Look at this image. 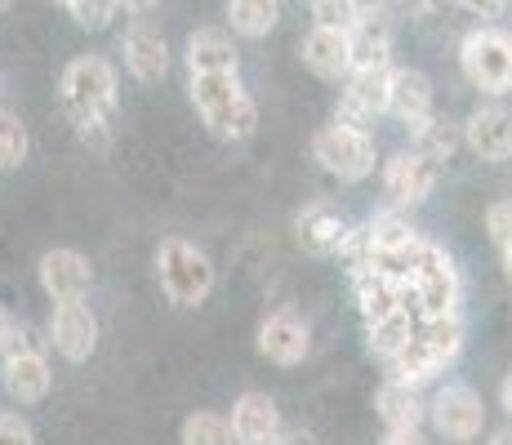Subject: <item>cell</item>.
Returning <instances> with one entry per match:
<instances>
[{
  "instance_id": "cell-1",
  "label": "cell",
  "mask_w": 512,
  "mask_h": 445,
  "mask_svg": "<svg viewBox=\"0 0 512 445\" xmlns=\"http://www.w3.org/2000/svg\"><path fill=\"white\" fill-rule=\"evenodd\" d=\"M116 94H121V76L107 58L81 54L63 67V81H58V98H63L67 121L76 125V134L85 143H103L107 125L116 116Z\"/></svg>"
},
{
  "instance_id": "cell-2",
  "label": "cell",
  "mask_w": 512,
  "mask_h": 445,
  "mask_svg": "<svg viewBox=\"0 0 512 445\" xmlns=\"http://www.w3.org/2000/svg\"><path fill=\"white\" fill-rule=\"evenodd\" d=\"M187 94L214 138L245 143L259 134V103L245 94L241 72H196L187 76Z\"/></svg>"
},
{
  "instance_id": "cell-3",
  "label": "cell",
  "mask_w": 512,
  "mask_h": 445,
  "mask_svg": "<svg viewBox=\"0 0 512 445\" xmlns=\"http://www.w3.org/2000/svg\"><path fill=\"white\" fill-rule=\"evenodd\" d=\"M156 276L174 308H196L214 294V259L183 236H165L156 245Z\"/></svg>"
},
{
  "instance_id": "cell-4",
  "label": "cell",
  "mask_w": 512,
  "mask_h": 445,
  "mask_svg": "<svg viewBox=\"0 0 512 445\" xmlns=\"http://www.w3.org/2000/svg\"><path fill=\"white\" fill-rule=\"evenodd\" d=\"M464 81L481 94H508L512 89V36L499 27H472L459 41Z\"/></svg>"
},
{
  "instance_id": "cell-5",
  "label": "cell",
  "mask_w": 512,
  "mask_h": 445,
  "mask_svg": "<svg viewBox=\"0 0 512 445\" xmlns=\"http://www.w3.org/2000/svg\"><path fill=\"white\" fill-rule=\"evenodd\" d=\"M406 308L423 316H450L459 308V272H455V259L441 245L432 241L419 245L415 276L406 285Z\"/></svg>"
},
{
  "instance_id": "cell-6",
  "label": "cell",
  "mask_w": 512,
  "mask_h": 445,
  "mask_svg": "<svg viewBox=\"0 0 512 445\" xmlns=\"http://www.w3.org/2000/svg\"><path fill=\"white\" fill-rule=\"evenodd\" d=\"M312 156L326 174H334L339 183H361V178L374 174V134L370 130H357V125H343L334 121L326 130H317L312 138Z\"/></svg>"
},
{
  "instance_id": "cell-7",
  "label": "cell",
  "mask_w": 512,
  "mask_h": 445,
  "mask_svg": "<svg viewBox=\"0 0 512 445\" xmlns=\"http://www.w3.org/2000/svg\"><path fill=\"white\" fill-rule=\"evenodd\" d=\"M428 419H432V428H437V437L468 445L486 432V401H481V392H472L468 383H446V388H437V397L428 401Z\"/></svg>"
},
{
  "instance_id": "cell-8",
  "label": "cell",
  "mask_w": 512,
  "mask_h": 445,
  "mask_svg": "<svg viewBox=\"0 0 512 445\" xmlns=\"http://www.w3.org/2000/svg\"><path fill=\"white\" fill-rule=\"evenodd\" d=\"M388 85H392V67H374V72H348V81L339 89V107L334 121L370 130L379 116H388Z\"/></svg>"
},
{
  "instance_id": "cell-9",
  "label": "cell",
  "mask_w": 512,
  "mask_h": 445,
  "mask_svg": "<svg viewBox=\"0 0 512 445\" xmlns=\"http://www.w3.org/2000/svg\"><path fill=\"white\" fill-rule=\"evenodd\" d=\"M121 54H125V72H130L139 85L165 81V72H170V63H174L165 32L156 23H147V18H134V23L125 27Z\"/></svg>"
},
{
  "instance_id": "cell-10",
  "label": "cell",
  "mask_w": 512,
  "mask_h": 445,
  "mask_svg": "<svg viewBox=\"0 0 512 445\" xmlns=\"http://www.w3.org/2000/svg\"><path fill=\"white\" fill-rule=\"evenodd\" d=\"M49 343L63 361L81 365L90 361L94 348H98V316L85 299H72V303H54V316H49Z\"/></svg>"
},
{
  "instance_id": "cell-11",
  "label": "cell",
  "mask_w": 512,
  "mask_h": 445,
  "mask_svg": "<svg viewBox=\"0 0 512 445\" xmlns=\"http://www.w3.org/2000/svg\"><path fill=\"white\" fill-rule=\"evenodd\" d=\"M437 178H441V161H432V156H423L415 147V152H397L388 165H383V192H388L392 205L406 210V205L428 201Z\"/></svg>"
},
{
  "instance_id": "cell-12",
  "label": "cell",
  "mask_w": 512,
  "mask_h": 445,
  "mask_svg": "<svg viewBox=\"0 0 512 445\" xmlns=\"http://www.w3.org/2000/svg\"><path fill=\"white\" fill-rule=\"evenodd\" d=\"M36 276H41V290L54 303H72V299H90L94 285V267L81 250H45L41 263H36Z\"/></svg>"
},
{
  "instance_id": "cell-13",
  "label": "cell",
  "mask_w": 512,
  "mask_h": 445,
  "mask_svg": "<svg viewBox=\"0 0 512 445\" xmlns=\"http://www.w3.org/2000/svg\"><path fill=\"white\" fill-rule=\"evenodd\" d=\"M0 383H5V397L14 405H36L49 397V361L41 348H18V352H5L0 356Z\"/></svg>"
},
{
  "instance_id": "cell-14",
  "label": "cell",
  "mask_w": 512,
  "mask_h": 445,
  "mask_svg": "<svg viewBox=\"0 0 512 445\" xmlns=\"http://www.w3.org/2000/svg\"><path fill=\"white\" fill-rule=\"evenodd\" d=\"M228 419H232L236 445H281V437H285L281 410L268 392H241Z\"/></svg>"
},
{
  "instance_id": "cell-15",
  "label": "cell",
  "mask_w": 512,
  "mask_h": 445,
  "mask_svg": "<svg viewBox=\"0 0 512 445\" xmlns=\"http://www.w3.org/2000/svg\"><path fill=\"white\" fill-rule=\"evenodd\" d=\"M254 348H259V356L272 365H303L312 352V330L294 312H272L268 321L259 325Z\"/></svg>"
},
{
  "instance_id": "cell-16",
  "label": "cell",
  "mask_w": 512,
  "mask_h": 445,
  "mask_svg": "<svg viewBox=\"0 0 512 445\" xmlns=\"http://www.w3.org/2000/svg\"><path fill=\"white\" fill-rule=\"evenodd\" d=\"M464 147L477 161H490V165L512 161V112H504V107H477L464 121Z\"/></svg>"
},
{
  "instance_id": "cell-17",
  "label": "cell",
  "mask_w": 512,
  "mask_h": 445,
  "mask_svg": "<svg viewBox=\"0 0 512 445\" xmlns=\"http://www.w3.org/2000/svg\"><path fill=\"white\" fill-rule=\"evenodd\" d=\"M348 232H352L348 219L330 201H312L294 214V236H299V245L308 254H339Z\"/></svg>"
},
{
  "instance_id": "cell-18",
  "label": "cell",
  "mask_w": 512,
  "mask_h": 445,
  "mask_svg": "<svg viewBox=\"0 0 512 445\" xmlns=\"http://www.w3.org/2000/svg\"><path fill=\"white\" fill-rule=\"evenodd\" d=\"M236 32L228 27H196L187 36V49H183V63H187V76L196 72H241V49L232 41Z\"/></svg>"
},
{
  "instance_id": "cell-19",
  "label": "cell",
  "mask_w": 512,
  "mask_h": 445,
  "mask_svg": "<svg viewBox=\"0 0 512 445\" xmlns=\"http://www.w3.org/2000/svg\"><path fill=\"white\" fill-rule=\"evenodd\" d=\"M299 58L317 81H348L352 54H348V32H330V27H312L299 45Z\"/></svg>"
},
{
  "instance_id": "cell-20",
  "label": "cell",
  "mask_w": 512,
  "mask_h": 445,
  "mask_svg": "<svg viewBox=\"0 0 512 445\" xmlns=\"http://www.w3.org/2000/svg\"><path fill=\"white\" fill-rule=\"evenodd\" d=\"M432 107V81L419 72V67H392V85H388V116L401 121L410 130L415 121H423Z\"/></svg>"
},
{
  "instance_id": "cell-21",
  "label": "cell",
  "mask_w": 512,
  "mask_h": 445,
  "mask_svg": "<svg viewBox=\"0 0 512 445\" xmlns=\"http://www.w3.org/2000/svg\"><path fill=\"white\" fill-rule=\"evenodd\" d=\"M352 290H357V303H361V316H366V321H379V316L406 308V285L383 276L379 267H370V263L352 267Z\"/></svg>"
},
{
  "instance_id": "cell-22",
  "label": "cell",
  "mask_w": 512,
  "mask_h": 445,
  "mask_svg": "<svg viewBox=\"0 0 512 445\" xmlns=\"http://www.w3.org/2000/svg\"><path fill=\"white\" fill-rule=\"evenodd\" d=\"M374 414H379L383 428H423L428 401H423L419 388H410V383L388 379L379 392H374Z\"/></svg>"
},
{
  "instance_id": "cell-23",
  "label": "cell",
  "mask_w": 512,
  "mask_h": 445,
  "mask_svg": "<svg viewBox=\"0 0 512 445\" xmlns=\"http://www.w3.org/2000/svg\"><path fill=\"white\" fill-rule=\"evenodd\" d=\"M348 54L352 72H374V67H392V27L383 23V14L361 18L348 32Z\"/></svg>"
},
{
  "instance_id": "cell-24",
  "label": "cell",
  "mask_w": 512,
  "mask_h": 445,
  "mask_svg": "<svg viewBox=\"0 0 512 445\" xmlns=\"http://www.w3.org/2000/svg\"><path fill=\"white\" fill-rule=\"evenodd\" d=\"M410 134H415L419 152L432 156V161H450V156L464 147V125H455L446 112H428L423 121L410 125Z\"/></svg>"
},
{
  "instance_id": "cell-25",
  "label": "cell",
  "mask_w": 512,
  "mask_h": 445,
  "mask_svg": "<svg viewBox=\"0 0 512 445\" xmlns=\"http://www.w3.org/2000/svg\"><path fill=\"white\" fill-rule=\"evenodd\" d=\"M415 312L410 308H397V312H388V316H379V321H366V334H370V352L379 356L383 365L392 361L401 348H406L410 339H415Z\"/></svg>"
},
{
  "instance_id": "cell-26",
  "label": "cell",
  "mask_w": 512,
  "mask_h": 445,
  "mask_svg": "<svg viewBox=\"0 0 512 445\" xmlns=\"http://www.w3.org/2000/svg\"><path fill=\"white\" fill-rule=\"evenodd\" d=\"M415 334H419L423 348H428L441 361V370H446V365H455L459 352H464V321H459V312H450V316H423V325H419Z\"/></svg>"
},
{
  "instance_id": "cell-27",
  "label": "cell",
  "mask_w": 512,
  "mask_h": 445,
  "mask_svg": "<svg viewBox=\"0 0 512 445\" xmlns=\"http://www.w3.org/2000/svg\"><path fill=\"white\" fill-rule=\"evenodd\" d=\"M281 23V0H228V27L245 41H263Z\"/></svg>"
},
{
  "instance_id": "cell-28",
  "label": "cell",
  "mask_w": 512,
  "mask_h": 445,
  "mask_svg": "<svg viewBox=\"0 0 512 445\" xmlns=\"http://www.w3.org/2000/svg\"><path fill=\"white\" fill-rule=\"evenodd\" d=\"M419 232L415 223L401 214V205H392V210L374 214V219L366 223V245L370 254H392V250H406V245H415Z\"/></svg>"
},
{
  "instance_id": "cell-29",
  "label": "cell",
  "mask_w": 512,
  "mask_h": 445,
  "mask_svg": "<svg viewBox=\"0 0 512 445\" xmlns=\"http://www.w3.org/2000/svg\"><path fill=\"white\" fill-rule=\"evenodd\" d=\"M441 374V361L432 356L428 348L419 343V334L406 343L397 356L388 361V379H397V383H410V388H423V383H432Z\"/></svg>"
},
{
  "instance_id": "cell-30",
  "label": "cell",
  "mask_w": 512,
  "mask_h": 445,
  "mask_svg": "<svg viewBox=\"0 0 512 445\" xmlns=\"http://www.w3.org/2000/svg\"><path fill=\"white\" fill-rule=\"evenodd\" d=\"M179 441L183 445H236L232 419H223V414H214V410H196L183 419Z\"/></svg>"
},
{
  "instance_id": "cell-31",
  "label": "cell",
  "mask_w": 512,
  "mask_h": 445,
  "mask_svg": "<svg viewBox=\"0 0 512 445\" xmlns=\"http://www.w3.org/2000/svg\"><path fill=\"white\" fill-rule=\"evenodd\" d=\"M27 152H32V138H27L23 116H14V112H0V174H14V170H23Z\"/></svg>"
},
{
  "instance_id": "cell-32",
  "label": "cell",
  "mask_w": 512,
  "mask_h": 445,
  "mask_svg": "<svg viewBox=\"0 0 512 445\" xmlns=\"http://www.w3.org/2000/svg\"><path fill=\"white\" fill-rule=\"evenodd\" d=\"M67 14H72V23L81 27V32H107L112 18L121 14V5H116V0H72Z\"/></svg>"
},
{
  "instance_id": "cell-33",
  "label": "cell",
  "mask_w": 512,
  "mask_h": 445,
  "mask_svg": "<svg viewBox=\"0 0 512 445\" xmlns=\"http://www.w3.org/2000/svg\"><path fill=\"white\" fill-rule=\"evenodd\" d=\"M312 27H330V32H352L361 23L352 0H312Z\"/></svg>"
},
{
  "instance_id": "cell-34",
  "label": "cell",
  "mask_w": 512,
  "mask_h": 445,
  "mask_svg": "<svg viewBox=\"0 0 512 445\" xmlns=\"http://www.w3.org/2000/svg\"><path fill=\"white\" fill-rule=\"evenodd\" d=\"M486 236L495 241V250H512V201H495L486 210Z\"/></svg>"
},
{
  "instance_id": "cell-35",
  "label": "cell",
  "mask_w": 512,
  "mask_h": 445,
  "mask_svg": "<svg viewBox=\"0 0 512 445\" xmlns=\"http://www.w3.org/2000/svg\"><path fill=\"white\" fill-rule=\"evenodd\" d=\"M0 445H36V432L23 414H0Z\"/></svg>"
},
{
  "instance_id": "cell-36",
  "label": "cell",
  "mask_w": 512,
  "mask_h": 445,
  "mask_svg": "<svg viewBox=\"0 0 512 445\" xmlns=\"http://www.w3.org/2000/svg\"><path fill=\"white\" fill-rule=\"evenodd\" d=\"M406 5V14H415V18H432V14H446L450 5H459V0H401Z\"/></svg>"
},
{
  "instance_id": "cell-37",
  "label": "cell",
  "mask_w": 512,
  "mask_h": 445,
  "mask_svg": "<svg viewBox=\"0 0 512 445\" xmlns=\"http://www.w3.org/2000/svg\"><path fill=\"white\" fill-rule=\"evenodd\" d=\"M459 5L477 18H504V9L512 5V0H459Z\"/></svg>"
},
{
  "instance_id": "cell-38",
  "label": "cell",
  "mask_w": 512,
  "mask_h": 445,
  "mask_svg": "<svg viewBox=\"0 0 512 445\" xmlns=\"http://www.w3.org/2000/svg\"><path fill=\"white\" fill-rule=\"evenodd\" d=\"M379 445H428V437H423V428H388Z\"/></svg>"
},
{
  "instance_id": "cell-39",
  "label": "cell",
  "mask_w": 512,
  "mask_h": 445,
  "mask_svg": "<svg viewBox=\"0 0 512 445\" xmlns=\"http://www.w3.org/2000/svg\"><path fill=\"white\" fill-rule=\"evenodd\" d=\"M281 445H321V437H317L312 428H290V432L281 437Z\"/></svg>"
},
{
  "instance_id": "cell-40",
  "label": "cell",
  "mask_w": 512,
  "mask_h": 445,
  "mask_svg": "<svg viewBox=\"0 0 512 445\" xmlns=\"http://www.w3.org/2000/svg\"><path fill=\"white\" fill-rule=\"evenodd\" d=\"M116 5L125 9V14H134V18H143V14H152L156 5H161V0H116Z\"/></svg>"
},
{
  "instance_id": "cell-41",
  "label": "cell",
  "mask_w": 512,
  "mask_h": 445,
  "mask_svg": "<svg viewBox=\"0 0 512 445\" xmlns=\"http://www.w3.org/2000/svg\"><path fill=\"white\" fill-rule=\"evenodd\" d=\"M14 334H18V321H14V316H9L5 308H0V352L9 348V339H14Z\"/></svg>"
},
{
  "instance_id": "cell-42",
  "label": "cell",
  "mask_w": 512,
  "mask_h": 445,
  "mask_svg": "<svg viewBox=\"0 0 512 445\" xmlns=\"http://www.w3.org/2000/svg\"><path fill=\"white\" fill-rule=\"evenodd\" d=\"M352 5H357L361 18H374V14H383V5H388V0H352Z\"/></svg>"
},
{
  "instance_id": "cell-43",
  "label": "cell",
  "mask_w": 512,
  "mask_h": 445,
  "mask_svg": "<svg viewBox=\"0 0 512 445\" xmlns=\"http://www.w3.org/2000/svg\"><path fill=\"white\" fill-rule=\"evenodd\" d=\"M499 401H504V410H508V419H512V374L504 379V388H499Z\"/></svg>"
},
{
  "instance_id": "cell-44",
  "label": "cell",
  "mask_w": 512,
  "mask_h": 445,
  "mask_svg": "<svg viewBox=\"0 0 512 445\" xmlns=\"http://www.w3.org/2000/svg\"><path fill=\"white\" fill-rule=\"evenodd\" d=\"M490 445H512V428H504V432H495V437H490Z\"/></svg>"
},
{
  "instance_id": "cell-45",
  "label": "cell",
  "mask_w": 512,
  "mask_h": 445,
  "mask_svg": "<svg viewBox=\"0 0 512 445\" xmlns=\"http://www.w3.org/2000/svg\"><path fill=\"white\" fill-rule=\"evenodd\" d=\"M504 272H508V285H512V250H504Z\"/></svg>"
},
{
  "instance_id": "cell-46",
  "label": "cell",
  "mask_w": 512,
  "mask_h": 445,
  "mask_svg": "<svg viewBox=\"0 0 512 445\" xmlns=\"http://www.w3.org/2000/svg\"><path fill=\"white\" fill-rule=\"evenodd\" d=\"M9 5H14V0H0V14H5V9H9Z\"/></svg>"
},
{
  "instance_id": "cell-47",
  "label": "cell",
  "mask_w": 512,
  "mask_h": 445,
  "mask_svg": "<svg viewBox=\"0 0 512 445\" xmlns=\"http://www.w3.org/2000/svg\"><path fill=\"white\" fill-rule=\"evenodd\" d=\"M54 5H63V9H67V5H72V0H54Z\"/></svg>"
}]
</instances>
